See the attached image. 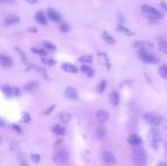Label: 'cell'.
<instances>
[{"label":"cell","instance_id":"36","mask_svg":"<svg viewBox=\"0 0 167 166\" xmlns=\"http://www.w3.org/2000/svg\"><path fill=\"white\" fill-rule=\"evenodd\" d=\"M59 29H60L61 32H68L69 31V26H68L66 23H63L60 24V26H59Z\"/></svg>","mask_w":167,"mask_h":166},{"label":"cell","instance_id":"43","mask_svg":"<svg viewBox=\"0 0 167 166\" xmlns=\"http://www.w3.org/2000/svg\"><path fill=\"white\" fill-rule=\"evenodd\" d=\"M26 1L29 3H31V5H34V3H37V0H26Z\"/></svg>","mask_w":167,"mask_h":166},{"label":"cell","instance_id":"14","mask_svg":"<svg viewBox=\"0 0 167 166\" xmlns=\"http://www.w3.org/2000/svg\"><path fill=\"white\" fill-rule=\"evenodd\" d=\"M61 70L65 72H67V73H73V74L77 73V68L75 67L74 65L68 64V63H65V64L61 65Z\"/></svg>","mask_w":167,"mask_h":166},{"label":"cell","instance_id":"34","mask_svg":"<svg viewBox=\"0 0 167 166\" xmlns=\"http://www.w3.org/2000/svg\"><path fill=\"white\" fill-rule=\"evenodd\" d=\"M31 159H32L33 163L37 164L39 162H40V155H37V154H32V155H31Z\"/></svg>","mask_w":167,"mask_h":166},{"label":"cell","instance_id":"46","mask_svg":"<svg viewBox=\"0 0 167 166\" xmlns=\"http://www.w3.org/2000/svg\"><path fill=\"white\" fill-rule=\"evenodd\" d=\"M3 124H5V123H3L2 121H1V119H0V125H3Z\"/></svg>","mask_w":167,"mask_h":166},{"label":"cell","instance_id":"13","mask_svg":"<svg viewBox=\"0 0 167 166\" xmlns=\"http://www.w3.org/2000/svg\"><path fill=\"white\" fill-rule=\"evenodd\" d=\"M95 117L99 119V121H101V122H106V121H108L109 119V113L103 110V109H100L98 112L95 113Z\"/></svg>","mask_w":167,"mask_h":166},{"label":"cell","instance_id":"31","mask_svg":"<svg viewBox=\"0 0 167 166\" xmlns=\"http://www.w3.org/2000/svg\"><path fill=\"white\" fill-rule=\"evenodd\" d=\"M42 63H43L44 65H48V66H54V65H56V61L50 59V58H42Z\"/></svg>","mask_w":167,"mask_h":166},{"label":"cell","instance_id":"11","mask_svg":"<svg viewBox=\"0 0 167 166\" xmlns=\"http://www.w3.org/2000/svg\"><path fill=\"white\" fill-rule=\"evenodd\" d=\"M65 97H67L68 99H77V91L76 89L72 88V87H68L66 90H65Z\"/></svg>","mask_w":167,"mask_h":166},{"label":"cell","instance_id":"23","mask_svg":"<svg viewBox=\"0 0 167 166\" xmlns=\"http://www.w3.org/2000/svg\"><path fill=\"white\" fill-rule=\"evenodd\" d=\"M158 47H159V50L160 51H163L164 54L167 55V41L160 40L159 43H158Z\"/></svg>","mask_w":167,"mask_h":166},{"label":"cell","instance_id":"20","mask_svg":"<svg viewBox=\"0 0 167 166\" xmlns=\"http://www.w3.org/2000/svg\"><path fill=\"white\" fill-rule=\"evenodd\" d=\"M102 39H103V41H105L106 43L108 44L115 43V38L112 37V34H109L108 32H103L102 33Z\"/></svg>","mask_w":167,"mask_h":166},{"label":"cell","instance_id":"17","mask_svg":"<svg viewBox=\"0 0 167 166\" xmlns=\"http://www.w3.org/2000/svg\"><path fill=\"white\" fill-rule=\"evenodd\" d=\"M35 20H37V23L42 24V25H46L48 23L47 17H46V15L42 11H39V13L35 14Z\"/></svg>","mask_w":167,"mask_h":166},{"label":"cell","instance_id":"33","mask_svg":"<svg viewBox=\"0 0 167 166\" xmlns=\"http://www.w3.org/2000/svg\"><path fill=\"white\" fill-rule=\"evenodd\" d=\"M2 91H3V93H5L6 96L10 97V85L9 84L2 85Z\"/></svg>","mask_w":167,"mask_h":166},{"label":"cell","instance_id":"35","mask_svg":"<svg viewBox=\"0 0 167 166\" xmlns=\"http://www.w3.org/2000/svg\"><path fill=\"white\" fill-rule=\"evenodd\" d=\"M15 50H16L17 52H18V54L20 55V57H22V59H23V61H25V63H26V61H27V59H26V56H25V54H24L23 51L20 50V48H17V47L15 48Z\"/></svg>","mask_w":167,"mask_h":166},{"label":"cell","instance_id":"27","mask_svg":"<svg viewBox=\"0 0 167 166\" xmlns=\"http://www.w3.org/2000/svg\"><path fill=\"white\" fill-rule=\"evenodd\" d=\"M99 57H100V59L102 61V64L105 65V66H107V68H110V63H109V61H108L107 55L100 54V55H99Z\"/></svg>","mask_w":167,"mask_h":166},{"label":"cell","instance_id":"3","mask_svg":"<svg viewBox=\"0 0 167 166\" xmlns=\"http://www.w3.org/2000/svg\"><path fill=\"white\" fill-rule=\"evenodd\" d=\"M149 136H150V145H151V147H152L153 149H157L159 142L161 141V136H160L159 130L156 129V128L151 129L150 130Z\"/></svg>","mask_w":167,"mask_h":166},{"label":"cell","instance_id":"38","mask_svg":"<svg viewBox=\"0 0 167 166\" xmlns=\"http://www.w3.org/2000/svg\"><path fill=\"white\" fill-rule=\"evenodd\" d=\"M118 30L119 31H122V32H125V33H127V34H131L129 32V30H127V29H126V27H124L122 25V24H118Z\"/></svg>","mask_w":167,"mask_h":166},{"label":"cell","instance_id":"22","mask_svg":"<svg viewBox=\"0 0 167 166\" xmlns=\"http://www.w3.org/2000/svg\"><path fill=\"white\" fill-rule=\"evenodd\" d=\"M81 71L84 73V74H86L89 76V78H92L93 75H94V72H93V70H92L90 66H88V65H82L81 67Z\"/></svg>","mask_w":167,"mask_h":166},{"label":"cell","instance_id":"1","mask_svg":"<svg viewBox=\"0 0 167 166\" xmlns=\"http://www.w3.org/2000/svg\"><path fill=\"white\" fill-rule=\"evenodd\" d=\"M132 162H133V164L136 166H146L147 165L146 151H144L142 148L136 147L132 154Z\"/></svg>","mask_w":167,"mask_h":166},{"label":"cell","instance_id":"29","mask_svg":"<svg viewBox=\"0 0 167 166\" xmlns=\"http://www.w3.org/2000/svg\"><path fill=\"white\" fill-rule=\"evenodd\" d=\"M95 133H97V137H98L99 139H102V138L106 136V131L103 128H98L97 131H95Z\"/></svg>","mask_w":167,"mask_h":166},{"label":"cell","instance_id":"28","mask_svg":"<svg viewBox=\"0 0 167 166\" xmlns=\"http://www.w3.org/2000/svg\"><path fill=\"white\" fill-rule=\"evenodd\" d=\"M158 73L161 78L164 79H167V66L166 65H163V66H160L159 70H158Z\"/></svg>","mask_w":167,"mask_h":166},{"label":"cell","instance_id":"19","mask_svg":"<svg viewBox=\"0 0 167 166\" xmlns=\"http://www.w3.org/2000/svg\"><path fill=\"white\" fill-rule=\"evenodd\" d=\"M109 100H110V102H112V106H117L119 104V96L117 92L112 91V93H110V96H109Z\"/></svg>","mask_w":167,"mask_h":166},{"label":"cell","instance_id":"5","mask_svg":"<svg viewBox=\"0 0 167 166\" xmlns=\"http://www.w3.org/2000/svg\"><path fill=\"white\" fill-rule=\"evenodd\" d=\"M139 58L144 63H148V64H157L158 63V59L153 55L149 54L147 51H139Z\"/></svg>","mask_w":167,"mask_h":166},{"label":"cell","instance_id":"26","mask_svg":"<svg viewBox=\"0 0 167 166\" xmlns=\"http://www.w3.org/2000/svg\"><path fill=\"white\" fill-rule=\"evenodd\" d=\"M20 95V89L18 87H10V97H17Z\"/></svg>","mask_w":167,"mask_h":166},{"label":"cell","instance_id":"18","mask_svg":"<svg viewBox=\"0 0 167 166\" xmlns=\"http://www.w3.org/2000/svg\"><path fill=\"white\" fill-rule=\"evenodd\" d=\"M39 87V84H37V82L35 81H32V82H29L27 84L24 85V90L26 92H31V91H34L35 89Z\"/></svg>","mask_w":167,"mask_h":166},{"label":"cell","instance_id":"24","mask_svg":"<svg viewBox=\"0 0 167 166\" xmlns=\"http://www.w3.org/2000/svg\"><path fill=\"white\" fill-rule=\"evenodd\" d=\"M42 46H43L44 48H47V50H50V51L56 50V46H55L54 43L49 42V41H43V42H42Z\"/></svg>","mask_w":167,"mask_h":166},{"label":"cell","instance_id":"30","mask_svg":"<svg viewBox=\"0 0 167 166\" xmlns=\"http://www.w3.org/2000/svg\"><path fill=\"white\" fill-rule=\"evenodd\" d=\"M106 85H107V82H106V80H102V81L99 83V87H98V89H97L99 93H102V92L105 91Z\"/></svg>","mask_w":167,"mask_h":166},{"label":"cell","instance_id":"4","mask_svg":"<svg viewBox=\"0 0 167 166\" xmlns=\"http://www.w3.org/2000/svg\"><path fill=\"white\" fill-rule=\"evenodd\" d=\"M144 121H146L148 124L152 126H158L160 123L163 122V119L160 116H158L157 114H153V113H148L144 115Z\"/></svg>","mask_w":167,"mask_h":166},{"label":"cell","instance_id":"10","mask_svg":"<svg viewBox=\"0 0 167 166\" xmlns=\"http://www.w3.org/2000/svg\"><path fill=\"white\" fill-rule=\"evenodd\" d=\"M47 14H48L49 20H51L52 22H56V23H58V22H60V20H61V16L57 13V11H56V10L49 8V9H48V11H47Z\"/></svg>","mask_w":167,"mask_h":166},{"label":"cell","instance_id":"21","mask_svg":"<svg viewBox=\"0 0 167 166\" xmlns=\"http://www.w3.org/2000/svg\"><path fill=\"white\" fill-rule=\"evenodd\" d=\"M52 132L56 133L57 136H64L66 131H65V128H64V126L59 125V124H56V125L52 126Z\"/></svg>","mask_w":167,"mask_h":166},{"label":"cell","instance_id":"39","mask_svg":"<svg viewBox=\"0 0 167 166\" xmlns=\"http://www.w3.org/2000/svg\"><path fill=\"white\" fill-rule=\"evenodd\" d=\"M55 108H56V105H51L50 107H49V108H48L47 110L44 112V114H46V115H49V114H50V113L52 112V110H54Z\"/></svg>","mask_w":167,"mask_h":166},{"label":"cell","instance_id":"37","mask_svg":"<svg viewBox=\"0 0 167 166\" xmlns=\"http://www.w3.org/2000/svg\"><path fill=\"white\" fill-rule=\"evenodd\" d=\"M31 121V116L29 115V113H23V122L29 123Z\"/></svg>","mask_w":167,"mask_h":166},{"label":"cell","instance_id":"41","mask_svg":"<svg viewBox=\"0 0 167 166\" xmlns=\"http://www.w3.org/2000/svg\"><path fill=\"white\" fill-rule=\"evenodd\" d=\"M156 166H167V163L166 162H159Z\"/></svg>","mask_w":167,"mask_h":166},{"label":"cell","instance_id":"40","mask_svg":"<svg viewBox=\"0 0 167 166\" xmlns=\"http://www.w3.org/2000/svg\"><path fill=\"white\" fill-rule=\"evenodd\" d=\"M13 129L15 130V131H16L17 133H20L22 132V130H20V128L18 125H17V124H13Z\"/></svg>","mask_w":167,"mask_h":166},{"label":"cell","instance_id":"9","mask_svg":"<svg viewBox=\"0 0 167 166\" xmlns=\"http://www.w3.org/2000/svg\"><path fill=\"white\" fill-rule=\"evenodd\" d=\"M20 18L18 16H16V15H8L5 18V20H3V24L7 25V26H9V25H13V24L20 23Z\"/></svg>","mask_w":167,"mask_h":166},{"label":"cell","instance_id":"12","mask_svg":"<svg viewBox=\"0 0 167 166\" xmlns=\"http://www.w3.org/2000/svg\"><path fill=\"white\" fill-rule=\"evenodd\" d=\"M134 47L141 49L140 51H147L148 52L149 49H152V44L148 43V42H140V41H138V42L134 43Z\"/></svg>","mask_w":167,"mask_h":166},{"label":"cell","instance_id":"2","mask_svg":"<svg viewBox=\"0 0 167 166\" xmlns=\"http://www.w3.org/2000/svg\"><path fill=\"white\" fill-rule=\"evenodd\" d=\"M142 11L147 15V18L151 20H158L163 18V14H160L155 7H151L149 5H142L141 6Z\"/></svg>","mask_w":167,"mask_h":166},{"label":"cell","instance_id":"16","mask_svg":"<svg viewBox=\"0 0 167 166\" xmlns=\"http://www.w3.org/2000/svg\"><path fill=\"white\" fill-rule=\"evenodd\" d=\"M0 63L3 67H10L13 65V61L9 57H7L5 55H0Z\"/></svg>","mask_w":167,"mask_h":166},{"label":"cell","instance_id":"15","mask_svg":"<svg viewBox=\"0 0 167 166\" xmlns=\"http://www.w3.org/2000/svg\"><path fill=\"white\" fill-rule=\"evenodd\" d=\"M57 119L61 123H67L69 122V119H71V115H69V113L67 112H61L58 114Z\"/></svg>","mask_w":167,"mask_h":166},{"label":"cell","instance_id":"44","mask_svg":"<svg viewBox=\"0 0 167 166\" xmlns=\"http://www.w3.org/2000/svg\"><path fill=\"white\" fill-rule=\"evenodd\" d=\"M29 31H30V32H37V29H35V27H30V29H29Z\"/></svg>","mask_w":167,"mask_h":166},{"label":"cell","instance_id":"6","mask_svg":"<svg viewBox=\"0 0 167 166\" xmlns=\"http://www.w3.org/2000/svg\"><path fill=\"white\" fill-rule=\"evenodd\" d=\"M68 158H69L68 153L67 151H65V150H59L58 153L55 154V156H54V159L56 160L57 163H60V164L67 163Z\"/></svg>","mask_w":167,"mask_h":166},{"label":"cell","instance_id":"42","mask_svg":"<svg viewBox=\"0 0 167 166\" xmlns=\"http://www.w3.org/2000/svg\"><path fill=\"white\" fill-rule=\"evenodd\" d=\"M160 6L163 7L164 9L165 10H167V3H165V2H160Z\"/></svg>","mask_w":167,"mask_h":166},{"label":"cell","instance_id":"45","mask_svg":"<svg viewBox=\"0 0 167 166\" xmlns=\"http://www.w3.org/2000/svg\"><path fill=\"white\" fill-rule=\"evenodd\" d=\"M20 166H29L27 164H25V163H23V164H20Z\"/></svg>","mask_w":167,"mask_h":166},{"label":"cell","instance_id":"8","mask_svg":"<svg viewBox=\"0 0 167 166\" xmlns=\"http://www.w3.org/2000/svg\"><path fill=\"white\" fill-rule=\"evenodd\" d=\"M102 160L107 165H115L116 164L115 156L112 153H109V151H105V153L102 154Z\"/></svg>","mask_w":167,"mask_h":166},{"label":"cell","instance_id":"47","mask_svg":"<svg viewBox=\"0 0 167 166\" xmlns=\"http://www.w3.org/2000/svg\"><path fill=\"white\" fill-rule=\"evenodd\" d=\"M0 142H1V139H0Z\"/></svg>","mask_w":167,"mask_h":166},{"label":"cell","instance_id":"7","mask_svg":"<svg viewBox=\"0 0 167 166\" xmlns=\"http://www.w3.org/2000/svg\"><path fill=\"white\" fill-rule=\"evenodd\" d=\"M127 142L131 145L132 147H140L142 145V139L140 138L138 134H131V136L127 138Z\"/></svg>","mask_w":167,"mask_h":166},{"label":"cell","instance_id":"25","mask_svg":"<svg viewBox=\"0 0 167 166\" xmlns=\"http://www.w3.org/2000/svg\"><path fill=\"white\" fill-rule=\"evenodd\" d=\"M78 61H81V63H85V64H90V63H92V56H90V55L82 56V57L78 58Z\"/></svg>","mask_w":167,"mask_h":166},{"label":"cell","instance_id":"32","mask_svg":"<svg viewBox=\"0 0 167 166\" xmlns=\"http://www.w3.org/2000/svg\"><path fill=\"white\" fill-rule=\"evenodd\" d=\"M32 51H33L34 54L40 55V56H46V54H47L43 49H37V48H32Z\"/></svg>","mask_w":167,"mask_h":166}]
</instances>
